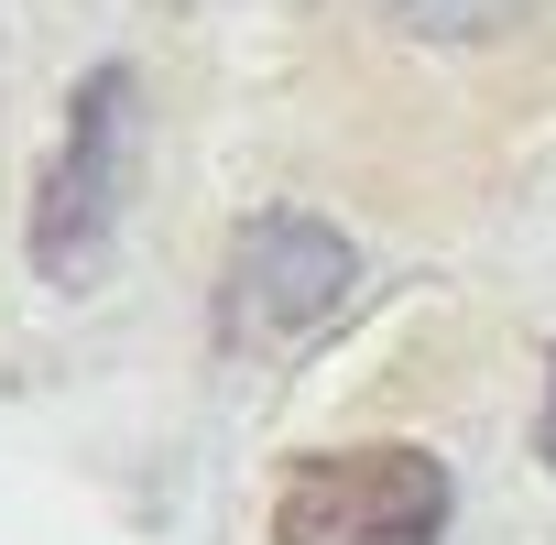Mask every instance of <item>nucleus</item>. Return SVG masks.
<instances>
[{
  "instance_id": "nucleus-2",
  "label": "nucleus",
  "mask_w": 556,
  "mask_h": 545,
  "mask_svg": "<svg viewBox=\"0 0 556 545\" xmlns=\"http://www.w3.org/2000/svg\"><path fill=\"white\" fill-rule=\"evenodd\" d=\"M350 295H361L350 229H328V218H306V207H251V218L229 229V262H218V350L285 360V350H306Z\"/></svg>"
},
{
  "instance_id": "nucleus-3",
  "label": "nucleus",
  "mask_w": 556,
  "mask_h": 545,
  "mask_svg": "<svg viewBox=\"0 0 556 545\" xmlns=\"http://www.w3.org/2000/svg\"><path fill=\"white\" fill-rule=\"evenodd\" d=\"M447 469L426 447H339L273 491V545H447Z\"/></svg>"
},
{
  "instance_id": "nucleus-1",
  "label": "nucleus",
  "mask_w": 556,
  "mask_h": 545,
  "mask_svg": "<svg viewBox=\"0 0 556 545\" xmlns=\"http://www.w3.org/2000/svg\"><path fill=\"white\" fill-rule=\"evenodd\" d=\"M131 164H142V77L131 66H88L66 99V131L34 175V272L55 295H88L110 251H121V207H131Z\"/></svg>"
},
{
  "instance_id": "nucleus-5",
  "label": "nucleus",
  "mask_w": 556,
  "mask_h": 545,
  "mask_svg": "<svg viewBox=\"0 0 556 545\" xmlns=\"http://www.w3.org/2000/svg\"><path fill=\"white\" fill-rule=\"evenodd\" d=\"M534 447H545V469H556V360H545V415H534Z\"/></svg>"
},
{
  "instance_id": "nucleus-4",
  "label": "nucleus",
  "mask_w": 556,
  "mask_h": 545,
  "mask_svg": "<svg viewBox=\"0 0 556 545\" xmlns=\"http://www.w3.org/2000/svg\"><path fill=\"white\" fill-rule=\"evenodd\" d=\"M534 12H545V0H382V23H404L426 45H491V34H513Z\"/></svg>"
}]
</instances>
